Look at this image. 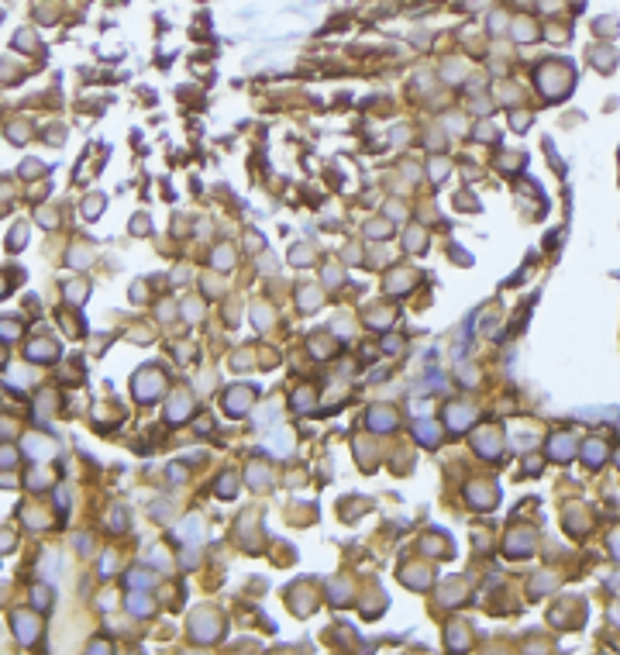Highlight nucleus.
Instances as JSON below:
<instances>
[{"label": "nucleus", "instance_id": "1", "mask_svg": "<svg viewBox=\"0 0 620 655\" xmlns=\"http://www.w3.org/2000/svg\"><path fill=\"white\" fill-rule=\"evenodd\" d=\"M538 87L548 100H558L572 90V69L568 66H558V63H548L538 69Z\"/></svg>", "mask_w": 620, "mask_h": 655}, {"label": "nucleus", "instance_id": "2", "mask_svg": "<svg viewBox=\"0 0 620 655\" xmlns=\"http://www.w3.org/2000/svg\"><path fill=\"white\" fill-rule=\"evenodd\" d=\"M159 393H162V376H159L155 369H152L148 376H145V373H138V376H135V397H138V400H145V403H148V400H155Z\"/></svg>", "mask_w": 620, "mask_h": 655}, {"label": "nucleus", "instance_id": "3", "mask_svg": "<svg viewBox=\"0 0 620 655\" xmlns=\"http://www.w3.org/2000/svg\"><path fill=\"white\" fill-rule=\"evenodd\" d=\"M551 459H572V438L568 434H558V438H551Z\"/></svg>", "mask_w": 620, "mask_h": 655}, {"label": "nucleus", "instance_id": "4", "mask_svg": "<svg viewBox=\"0 0 620 655\" xmlns=\"http://www.w3.org/2000/svg\"><path fill=\"white\" fill-rule=\"evenodd\" d=\"M25 449H28V456H38V459H45V456H56V445H45V438H32L25 442Z\"/></svg>", "mask_w": 620, "mask_h": 655}, {"label": "nucleus", "instance_id": "5", "mask_svg": "<svg viewBox=\"0 0 620 655\" xmlns=\"http://www.w3.org/2000/svg\"><path fill=\"white\" fill-rule=\"evenodd\" d=\"M452 414H455V417H452L448 424H452L455 431H462V428H465V424L472 421V410H469V407H452Z\"/></svg>", "mask_w": 620, "mask_h": 655}, {"label": "nucleus", "instance_id": "6", "mask_svg": "<svg viewBox=\"0 0 620 655\" xmlns=\"http://www.w3.org/2000/svg\"><path fill=\"white\" fill-rule=\"evenodd\" d=\"M517 38H520V42L538 38V25H534V21H517Z\"/></svg>", "mask_w": 620, "mask_h": 655}, {"label": "nucleus", "instance_id": "7", "mask_svg": "<svg viewBox=\"0 0 620 655\" xmlns=\"http://www.w3.org/2000/svg\"><path fill=\"white\" fill-rule=\"evenodd\" d=\"M596 32H599V35H617V18H599V21H596Z\"/></svg>", "mask_w": 620, "mask_h": 655}, {"label": "nucleus", "instance_id": "8", "mask_svg": "<svg viewBox=\"0 0 620 655\" xmlns=\"http://www.w3.org/2000/svg\"><path fill=\"white\" fill-rule=\"evenodd\" d=\"M0 338H18V321H0Z\"/></svg>", "mask_w": 620, "mask_h": 655}, {"label": "nucleus", "instance_id": "9", "mask_svg": "<svg viewBox=\"0 0 620 655\" xmlns=\"http://www.w3.org/2000/svg\"><path fill=\"white\" fill-rule=\"evenodd\" d=\"M131 610H135V614H148V610H152V600H145V597H131Z\"/></svg>", "mask_w": 620, "mask_h": 655}, {"label": "nucleus", "instance_id": "10", "mask_svg": "<svg viewBox=\"0 0 620 655\" xmlns=\"http://www.w3.org/2000/svg\"><path fill=\"white\" fill-rule=\"evenodd\" d=\"M417 434H424V438H428L424 445H434V438H438V434H434V428H428V424H424V428H417Z\"/></svg>", "mask_w": 620, "mask_h": 655}]
</instances>
